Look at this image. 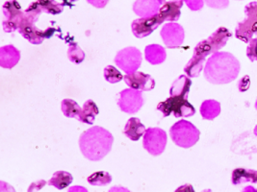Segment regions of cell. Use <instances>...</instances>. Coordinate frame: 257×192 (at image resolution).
<instances>
[{
	"label": "cell",
	"instance_id": "obj_1",
	"mask_svg": "<svg viewBox=\"0 0 257 192\" xmlns=\"http://www.w3.org/2000/svg\"><path fill=\"white\" fill-rule=\"evenodd\" d=\"M241 70L239 60L229 52H215L206 62L205 79L213 84H225L234 81Z\"/></svg>",
	"mask_w": 257,
	"mask_h": 192
},
{
	"label": "cell",
	"instance_id": "obj_2",
	"mask_svg": "<svg viewBox=\"0 0 257 192\" xmlns=\"http://www.w3.org/2000/svg\"><path fill=\"white\" fill-rule=\"evenodd\" d=\"M114 138L108 130L94 126L82 134L79 146L83 156L91 162H98L111 151Z\"/></svg>",
	"mask_w": 257,
	"mask_h": 192
},
{
	"label": "cell",
	"instance_id": "obj_3",
	"mask_svg": "<svg viewBox=\"0 0 257 192\" xmlns=\"http://www.w3.org/2000/svg\"><path fill=\"white\" fill-rule=\"evenodd\" d=\"M43 12L39 7L37 1L32 3L26 11H24V18L19 29L20 33L29 42L33 44H41L46 38H49L54 34L55 28L49 27L47 30L43 31L38 29L35 22L39 20L41 12Z\"/></svg>",
	"mask_w": 257,
	"mask_h": 192
},
{
	"label": "cell",
	"instance_id": "obj_4",
	"mask_svg": "<svg viewBox=\"0 0 257 192\" xmlns=\"http://www.w3.org/2000/svg\"><path fill=\"white\" fill-rule=\"evenodd\" d=\"M173 142L181 148H190L199 142L200 132L190 121L179 120L170 129Z\"/></svg>",
	"mask_w": 257,
	"mask_h": 192
},
{
	"label": "cell",
	"instance_id": "obj_5",
	"mask_svg": "<svg viewBox=\"0 0 257 192\" xmlns=\"http://www.w3.org/2000/svg\"><path fill=\"white\" fill-rule=\"evenodd\" d=\"M157 110L163 114L164 118L172 114L176 118H190L196 114L194 106L183 96H171L157 105Z\"/></svg>",
	"mask_w": 257,
	"mask_h": 192
},
{
	"label": "cell",
	"instance_id": "obj_6",
	"mask_svg": "<svg viewBox=\"0 0 257 192\" xmlns=\"http://www.w3.org/2000/svg\"><path fill=\"white\" fill-rule=\"evenodd\" d=\"M245 20L239 22L235 29V36L248 44L257 34V2H250L245 7Z\"/></svg>",
	"mask_w": 257,
	"mask_h": 192
},
{
	"label": "cell",
	"instance_id": "obj_7",
	"mask_svg": "<svg viewBox=\"0 0 257 192\" xmlns=\"http://www.w3.org/2000/svg\"><path fill=\"white\" fill-rule=\"evenodd\" d=\"M212 53L210 44L207 40H201L194 49V55L184 68V72L189 77H199L203 70V64L206 57Z\"/></svg>",
	"mask_w": 257,
	"mask_h": 192
},
{
	"label": "cell",
	"instance_id": "obj_8",
	"mask_svg": "<svg viewBox=\"0 0 257 192\" xmlns=\"http://www.w3.org/2000/svg\"><path fill=\"white\" fill-rule=\"evenodd\" d=\"M142 60L143 57L140 50L132 46L121 49L115 57V62L117 68L126 74L137 72L142 64Z\"/></svg>",
	"mask_w": 257,
	"mask_h": 192
},
{
	"label": "cell",
	"instance_id": "obj_9",
	"mask_svg": "<svg viewBox=\"0 0 257 192\" xmlns=\"http://www.w3.org/2000/svg\"><path fill=\"white\" fill-rule=\"evenodd\" d=\"M168 142L167 132L155 127L149 128L144 134L143 146L152 156H159L163 153Z\"/></svg>",
	"mask_w": 257,
	"mask_h": 192
},
{
	"label": "cell",
	"instance_id": "obj_10",
	"mask_svg": "<svg viewBox=\"0 0 257 192\" xmlns=\"http://www.w3.org/2000/svg\"><path fill=\"white\" fill-rule=\"evenodd\" d=\"M3 29L7 33H12L19 30L22 22L24 20V12L22 11V7L17 0L7 1L3 5Z\"/></svg>",
	"mask_w": 257,
	"mask_h": 192
},
{
	"label": "cell",
	"instance_id": "obj_11",
	"mask_svg": "<svg viewBox=\"0 0 257 192\" xmlns=\"http://www.w3.org/2000/svg\"><path fill=\"white\" fill-rule=\"evenodd\" d=\"M117 105L123 112L134 114L140 110L144 105V97L142 90L131 88L123 90L118 94Z\"/></svg>",
	"mask_w": 257,
	"mask_h": 192
},
{
	"label": "cell",
	"instance_id": "obj_12",
	"mask_svg": "<svg viewBox=\"0 0 257 192\" xmlns=\"http://www.w3.org/2000/svg\"><path fill=\"white\" fill-rule=\"evenodd\" d=\"M163 18L160 14L149 18H140L135 20L131 24V29L134 36L138 38L150 36L152 32L163 24Z\"/></svg>",
	"mask_w": 257,
	"mask_h": 192
},
{
	"label": "cell",
	"instance_id": "obj_13",
	"mask_svg": "<svg viewBox=\"0 0 257 192\" xmlns=\"http://www.w3.org/2000/svg\"><path fill=\"white\" fill-rule=\"evenodd\" d=\"M160 35L167 48H179L185 38V31L180 24L170 22L163 26Z\"/></svg>",
	"mask_w": 257,
	"mask_h": 192
},
{
	"label": "cell",
	"instance_id": "obj_14",
	"mask_svg": "<svg viewBox=\"0 0 257 192\" xmlns=\"http://www.w3.org/2000/svg\"><path fill=\"white\" fill-rule=\"evenodd\" d=\"M123 80L133 90L142 92H150L154 88L155 81L151 75L144 72H136L123 76Z\"/></svg>",
	"mask_w": 257,
	"mask_h": 192
},
{
	"label": "cell",
	"instance_id": "obj_15",
	"mask_svg": "<svg viewBox=\"0 0 257 192\" xmlns=\"http://www.w3.org/2000/svg\"><path fill=\"white\" fill-rule=\"evenodd\" d=\"M165 0H136L133 4V11L141 18H149L159 14Z\"/></svg>",
	"mask_w": 257,
	"mask_h": 192
},
{
	"label": "cell",
	"instance_id": "obj_16",
	"mask_svg": "<svg viewBox=\"0 0 257 192\" xmlns=\"http://www.w3.org/2000/svg\"><path fill=\"white\" fill-rule=\"evenodd\" d=\"M21 60V52L12 44L0 48V66L3 68L11 70Z\"/></svg>",
	"mask_w": 257,
	"mask_h": 192
},
{
	"label": "cell",
	"instance_id": "obj_17",
	"mask_svg": "<svg viewBox=\"0 0 257 192\" xmlns=\"http://www.w3.org/2000/svg\"><path fill=\"white\" fill-rule=\"evenodd\" d=\"M183 0H174L165 2L160 8L159 14L163 18L164 20L175 22H177L181 14V8L183 6Z\"/></svg>",
	"mask_w": 257,
	"mask_h": 192
},
{
	"label": "cell",
	"instance_id": "obj_18",
	"mask_svg": "<svg viewBox=\"0 0 257 192\" xmlns=\"http://www.w3.org/2000/svg\"><path fill=\"white\" fill-rule=\"evenodd\" d=\"M231 38V33L229 32L228 29L224 28V27H220L219 29H217L212 35H211L207 40L210 44L211 49H212V53L218 52L219 50H221L228 42V40Z\"/></svg>",
	"mask_w": 257,
	"mask_h": 192
},
{
	"label": "cell",
	"instance_id": "obj_19",
	"mask_svg": "<svg viewBox=\"0 0 257 192\" xmlns=\"http://www.w3.org/2000/svg\"><path fill=\"white\" fill-rule=\"evenodd\" d=\"M146 131L147 129L145 125L141 123V120L139 118H131L124 127L123 134L128 138L129 140L133 142H137L145 134Z\"/></svg>",
	"mask_w": 257,
	"mask_h": 192
},
{
	"label": "cell",
	"instance_id": "obj_20",
	"mask_svg": "<svg viewBox=\"0 0 257 192\" xmlns=\"http://www.w3.org/2000/svg\"><path fill=\"white\" fill-rule=\"evenodd\" d=\"M231 182L234 186H239L245 182L257 184V170L247 168H236L232 172Z\"/></svg>",
	"mask_w": 257,
	"mask_h": 192
},
{
	"label": "cell",
	"instance_id": "obj_21",
	"mask_svg": "<svg viewBox=\"0 0 257 192\" xmlns=\"http://www.w3.org/2000/svg\"><path fill=\"white\" fill-rule=\"evenodd\" d=\"M145 57L152 64H160L166 60V49L159 44H150L145 49Z\"/></svg>",
	"mask_w": 257,
	"mask_h": 192
},
{
	"label": "cell",
	"instance_id": "obj_22",
	"mask_svg": "<svg viewBox=\"0 0 257 192\" xmlns=\"http://www.w3.org/2000/svg\"><path fill=\"white\" fill-rule=\"evenodd\" d=\"M191 86L192 81L189 76L181 75L172 84L170 88V94L171 96H183L187 98Z\"/></svg>",
	"mask_w": 257,
	"mask_h": 192
},
{
	"label": "cell",
	"instance_id": "obj_23",
	"mask_svg": "<svg viewBox=\"0 0 257 192\" xmlns=\"http://www.w3.org/2000/svg\"><path fill=\"white\" fill-rule=\"evenodd\" d=\"M199 110L203 120H215L221 114V104L213 99L205 100L200 105Z\"/></svg>",
	"mask_w": 257,
	"mask_h": 192
},
{
	"label": "cell",
	"instance_id": "obj_24",
	"mask_svg": "<svg viewBox=\"0 0 257 192\" xmlns=\"http://www.w3.org/2000/svg\"><path fill=\"white\" fill-rule=\"evenodd\" d=\"M99 110L93 100H87L81 110L80 116L78 118V120L81 121L83 123L93 125L95 116L98 114Z\"/></svg>",
	"mask_w": 257,
	"mask_h": 192
},
{
	"label": "cell",
	"instance_id": "obj_25",
	"mask_svg": "<svg viewBox=\"0 0 257 192\" xmlns=\"http://www.w3.org/2000/svg\"><path fill=\"white\" fill-rule=\"evenodd\" d=\"M73 180L72 175L67 171H57L53 174L52 178L48 180V184L55 186L58 190L68 188Z\"/></svg>",
	"mask_w": 257,
	"mask_h": 192
},
{
	"label": "cell",
	"instance_id": "obj_26",
	"mask_svg": "<svg viewBox=\"0 0 257 192\" xmlns=\"http://www.w3.org/2000/svg\"><path fill=\"white\" fill-rule=\"evenodd\" d=\"M61 110L66 118L78 120L82 108L72 99H64L61 103Z\"/></svg>",
	"mask_w": 257,
	"mask_h": 192
},
{
	"label": "cell",
	"instance_id": "obj_27",
	"mask_svg": "<svg viewBox=\"0 0 257 192\" xmlns=\"http://www.w3.org/2000/svg\"><path fill=\"white\" fill-rule=\"evenodd\" d=\"M112 182L111 175L106 171H97L88 177V182L92 186H104Z\"/></svg>",
	"mask_w": 257,
	"mask_h": 192
},
{
	"label": "cell",
	"instance_id": "obj_28",
	"mask_svg": "<svg viewBox=\"0 0 257 192\" xmlns=\"http://www.w3.org/2000/svg\"><path fill=\"white\" fill-rule=\"evenodd\" d=\"M37 3L43 12L57 14L64 10V4H60L54 0H37Z\"/></svg>",
	"mask_w": 257,
	"mask_h": 192
},
{
	"label": "cell",
	"instance_id": "obj_29",
	"mask_svg": "<svg viewBox=\"0 0 257 192\" xmlns=\"http://www.w3.org/2000/svg\"><path fill=\"white\" fill-rule=\"evenodd\" d=\"M85 57H86L85 52L75 42L70 44L68 49V58L70 59V62L74 64H81L82 62L85 60Z\"/></svg>",
	"mask_w": 257,
	"mask_h": 192
},
{
	"label": "cell",
	"instance_id": "obj_30",
	"mask_svg": "<svg viewBox=\"0 0 257 192\" xmlns=\"http://www.w3.org/2000/svg\"><path fill=\"white\" fill-rule=\"evenodd\" d=\"M104 78L107 82L111 84H116L123 79V76L115 66H108L104 68Z\"/></svg>",
	"mask_w": 257,
	"mask_h": 192
},
{
	"label": "cell",
	"instance_id": "obj_31",
	"mask_svg": "<svg viewBox=\"0 0 257 192\" xmlns=\"http://www.w3.org/2000/svg\"><path fill=\"white\" fill-rule=\"evenodd\" d=\"M246 56L251 62H257V34L248 42L246 48Z\"/></svg>",
	"mask_w": 257,
	"mask_h": 192
},
{
	"label": "cell",
	"instance_id": "obj_32",
	"mask_svg": "<svg viewBox=\"0 0 257 192\" xmlns=\"http://www.w3.org/2000/svg\"><path fill=\"white\" fill-rule=\"evenodd\" d=\"M204 2L213 9H225L229 5V0H204Z\"/></svg>",
	"mask_w": 257,
	"mask_h": 192
},
{
	"label": "cell",
	"instance_id": "obj_33",
	"mask_svg": "<svg viewBox=\"0 0 257 192\" xmlns=\"http://www.w3.org/2000/svg\"><path fill=\"white\" fill-rule=\"evenodd\" d=\"M190 10L192 11H199L203 8L204 0H183Z\"/></svg>",
	"mask_w": 257,
	"mask_h": 192
},
{
	"label": "cell",
	"instance_id": "obj_34",
	"mask_svg": "<svg viewBox=\"0 0 257 192\" xmlns=\"http://www.w3.org/2000/svg\"><path fill=\"white\" fill-rule=\"evenodd\" d=\"M87 1L97 9L104 8L109 2V0H87Z\"/></svg>",
	"mask_w": 257,
	"mask_h": 192
},
{
	"label": "cell",
	"instance_id": "obj_35",
	"mask_svg": "<svg viewBox=\"0 0 257 192\" xmlns=\"http://www.w3.org/2000/svg\"><path fill=\"white\" fill-rule=\"evenodd\" d=\"M253 132H254V134L257 136V125L254 127V131H253Z\"/></svg>",
	"mask_w": 257,
	"mask_h": 192
},
{
	"label": "cell",
	"instance_id": "obj_36",
	"mask_svg": "<svg viewBox=\"0 0 257 192\" xmlns=\"http://www.w3.org/2000/svg\"><path fill=\"white\" fill-rule=\"evenodd\" d=\"M70 2H75V1H77V0H70Z\"/></svg>",
	"mask_w": 257,
	"mask_h": 192
},
{
	"label": "cell",
	"instance_id": "obj_37",
	"mask_svg": "<svg viewBox=\"0 0 257 192\" xmlns=\"http://www.w3.org/2000/svg\"><path fill=\"white\" fill-rule=\"evenodd\" d=\"M255 108H256V110H257V100H256V102H255Z\"/></svg>",
	"mask_w": 257,
	"mask_h": 192
}]
</instances>
